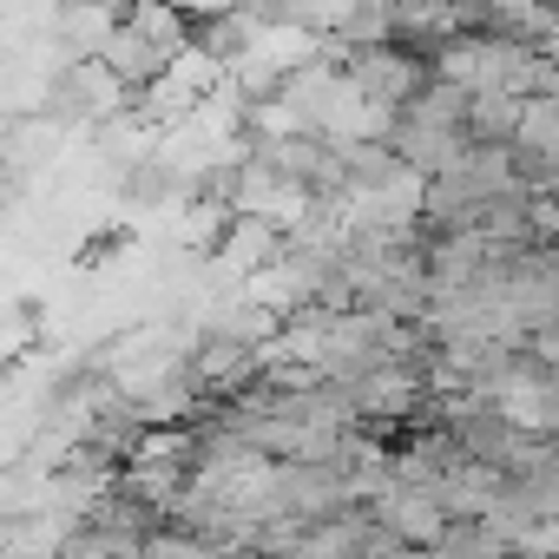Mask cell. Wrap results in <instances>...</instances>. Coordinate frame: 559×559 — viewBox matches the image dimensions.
Segmentation results:
<instances>
[{
    "label": "cell",
    "mask_w": 559,
    "mask_h": 559,
    "mask_svg": "<svg viewBox=\"0 0 559 559\" xmlns=\"http://www.w3.org/2000/svg\"><path fill=\"white\" fill-rule=\"evenodd\" d=\"M99 60H106V67H112V73H119L126 86H152V80H158V73L171 67V53H165V47H158V40H152V34L139 27V21H119Z\"/></svg>",
    "instance_id": "cell-1"
}]
</instances>
